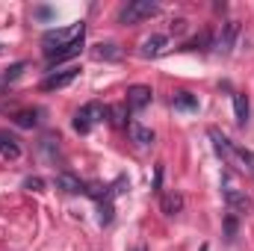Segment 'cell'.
<instances>
[{
	"instance_id": "29",
	"label": "cell",
	"mask_w": 254,
	"mask_h": 251,
	"mask_svg": "<svg viewBox=\"0 0 254 251\" xmlns=\"http://www.w3.org/2000/svg\"><path fill=\"white\" fill-rule=\"evenodd\" d=\"M133 251H145V249H133Z\"/></svg>"
},
{
	"instance_id": "21",
	"label": "cell",
	"mask_w": 254,
	"mask_h": 251,
	"mask_svg": "<svg viewBox=\"0 0 254 251\" xmlns=\"http://www.w3.org/2000/svg\"><path fill=\"white\" fill-rule=\"evenodd\" d=\"M27 71V63H15V65H9V71L3 74V86H9V83H15L21 74Z\"/></svg>"
},
{
	"instance_id": "15",
	"label": "cell",
	"mask_w": 254,
	"mask_h": 251,
	"mask_svg": "<svg viewBox=\"0 0 254 251\" xmlns=\"http://www.w3.org/2000/svg\"><path fill=\"white\" fill-rule=\"evenodd\" d=\"M107 116H110V122H113L116 127H127V125H130V122H127V119H130V107H127L125 101H122V104L107 107Z\"/></svg>"
},
{
	"instance_id": "27",
	"label": "cell",
	"mask_w": 254,
	"mask_h": 251,
	"mask_svg": "<svg viewBox=\"0 0 254 251\" xmlns=\"http://www.w3.org/2000/svg\"><path fill=\"white\" fill-rule=\"evenodd\" d=\"M201 251H210V246H201Z\"/></svg>"
},
{
	"instance_id": "13",
	"label": "cell",
	"mask_w": 254,
	"mask_h": 251,
	"mask_svg": "<svg viewBox=\"0 0 254 251\" xmlns=\"http://www.w3.org/2000/svg\"><path fill=\"white\" fill-rule=\"evenodd\" d=\"M172 107H175L178 113H198V98H195L192 92H178V95L172 98Z\"/></svg>"
},
{
	"instance_id": "18",
	"label": "cell",
	"mask_w": 254,
	"mask_h": 251,
	"mask_svg": "<svg viewBox=\"0 0 254 251\" xmlns=\"http://www.w3.org/2000/svg\"><path fill=\"white\" fill-rule=\"evenodd\" d=\"M210 48H213V33H210V30H201L195 39H190V42L184 45V51H201V54L210 51Z\"/></svg>"
},
{
	"instance_id": "14",
	"label": "cell",
	"mask_w": 254,
	"mask_h": 251,
	"mask_svg": "<svg viewBox=\"0 0 254 251\" xmlns=\"http://www.w3.org/2000/svg\"><path fill=\"white\" fill-rule=\"evenodd\" d=\"M92 57H95V60H104V63H116V60H122V48L113 45V42H107V45H95Z\"/></svg>"
},
{
	"instance_id": "6",
	"label": "cell",
	"mask_w": 254,
	"mask_h": 251,
	"mask_svg": "<svg viewBox=\"0 0 254 251\" xmlns=\"http://www.w3.org/2000/svg\"><path fill=\"white\" fill-rule=\"evenodd\" d=\"M77 77H80V68H77V65H68V68H63V71H54V74H48V77L42 80V92L65 89V86H71Z\"/></svg>"
},
{
	"instance_id": "20",
	"label": "cell",
	"mask_w": 254,
	"mask_h": 251,
	"mask_svg": "<svg viewBox=\"0 0 254 251\" xmlns=\"http://www.w3.org/2000/svg\"><path fill=\"white\" fill-rule=\"evenodd\" d=\"M0 154H3L6 160H18V157H21V145H18L12 136L0 133Z\"/></svg>"
},
{
	"instance_id": "24",
	"label": "cell",
	"mask_w": 254,
	"mask_h": 251,
	"mask_svg": "<svg viewBox=\"0 0 254 251\" xmlns=\"http://www.w3.org/2000/svg\"><path fill=\"white\" fill-rule=\"evenodd\" d=\"M154 192H163V166H157V175H154Z\"/></svg>"
},
{
	"instance_id": "22",
	"label": "cell",
	"mask_w": 254,
	"mask_h": 251,
	"mask_svg": "<svg viewBox=\"0 0 254 251\" xmlns=\"http://www.w3.org/2000/svg\"><path fill=\"white\" fill-rule=\"evenodd\" d=\"M237 228H240L237 216H234V213H231V216H225V240H228V243H234V240H237Z\"/></svg>"
},
{
	"instance_id": "5",
	"label": "cell",
	"mask_w": 254,
	"mask_h": 251,
	"mask_svg": "<svg viewBox=\"0 0 254 251\" xmlns=\"http://www.w3.org/2000/svg\"><path fill=\"white\" fill-rule=\"evenodd\" d=\"M237 36H240V24L237 21H225L222 24V33L213 39V51L222 54V57H228L234 51V45H237Z\"/></svg>"
},
{
	"instance_id": "23",
	"label": "cell",
	"mask_w": 254,
	"mask_h": 251,
	"mask_svg": "<svg viewBox=\"0 0 254 251\" xmlns=\"http://www.w3.org/2000/svg\"><path fill=\"white\" fill-rule=\"evenodd\" d=\"M24 189H33V192H42V189H45V181H42V178H27V181H24Z\"/></svg>"
},
{
	"instance_id": "19",
	"label": "cell",
	"mask_w": 254,
	"mask_h": 251,
	"mask_svg": "<svg viewBox=\"0 0 254 251\" xmlns=\"http://www.w3.org/2000/svg\"><path fill=\"white\" fill-rule=\"evenodd\" d=\"M181 210H184V195H181V192L163 195V213H166V216H178Z\"/></svg>"
},
{
	"instance_id": "9",
	"label": "cell",
	"mask_w": 254,
	"mask_h": 251,
	"mask_svg": "<svg viewBox=\"0 0 254 251\" xmlns=\"http://www.w3.org/2000/svg\"><path fill=\"white\" fill-rule=\"evenodd\" d=\"M80 51H83V36H80V39H74L71 45L60 48V51H54V54H45V57H48V63H51V65H60V63H65V60L80 57Z\"/></svg>"
},
{
	"instance_id": "16",
	"label": "cell",
	"mask_w": 254,
	"mask_h": 251,
	"mask_svg": "<svg viewBox=\"0 0 254 251\" xmlns=\"http://www.w3.org/2000/svg\"><path fill=\"white\" fill-rule=\"evenodd\" d=\"M166 42H169V39L157 33V36H151V39H145V42H142V51H139V54H142L145 60H151V57H157V54L166 48Z\"/></svg>"
},
{
	"instance_id": "17",
	"label": "cell",
	"mask_w": 254,
	"mask_h": 251,
	"mask_svg": "<svg viewBox=\"0 0 254 251\" xmlns=\"http://www.w3.org/2000/svg\"><path fill=\"white\" fill-rule=\"evenodd\" d=\"M12 122L21 130H33V127H39V110H18L12 116Z\"/></svg>"
},
{
	"instance_id": "12",
	"label": "cell",
	"mask_w": 254,
	"mask_h": 251,
	"mask_svg": "<svg viewBox=\"0 0 254 251\" xmlns=\"http://www.w3.org/2000/svg\"><path fill=\"white\" fill-rule=\"evenodd\" d=\"M249 113H252V107H249V95H246V92H234V119H237V125L240 127L249 125Z\"/></svg>"
},
{
	"instance_id": "7",
	"label": "cell",
	"mask_w": 254,
	"mask_h": 251,
	"mask_svg": "<svg viewBox=\"0 0 254 251\" xmlns=\"http://www.w3.org/2000/svg\"><path fill=\"white\" fill-rule=\"evenodd\" d=\"M228 166H237L240 172H246V175H252V178H254V151H252V148H243V145H237V142H234L231 157H228Z\"/></svg>"
},
{
	"instance_id": "28",
	"label": "cell",
	"mask_w": 254,
	"mask_h": 251,
	"mask_svg": "<svg viewBox=\"0 0 254 251\" xmlns=\"http://www.w3.org/2000/svg\"><path fill=\"white\" fill-rule=\"evenodd\" d=\"M0 57H3V45H0Z\"/></svg>"
},
{
	"instance_id": "2",
	"label": "cell",
	"mask_w": 254,
	"mask_h": 251,
	"mask_svg": "<svg viewBox=\"0 0 254 251\" xmlns=\"http://www.w3.org/2000/svg\"><path fill=\"white\" fill-rule=\"evenodd\" d=\"M157 12H160V3H154V0H130L127 6H122V12H119V24L133 27V24H139L145 18H154Z\"/></svg>"
},
{
	"instance_id": "11",
	"label": "cell",
	"mask_w": 254,
	"mask_h": 251,
	"mask_svg": "<svg viewBox=\"0 0 254 251\" xmlns=\"http://www.w3.org/2000/svg\"><path fill=\"white\" fill-rule=\"evenodd\" d=\"M127 133H130V139H133L136 145H142V148H145V145H154V142H157V133H154L151 127L139 125V122H130V125H127Z\"/></svg>"
},
{
	"instance_id": "10",
	"label": "cell",
	"mask_w": 254,
	"mask_h": 251,
	"mask_svg": "<svg viewBox=\"0 0 254 251\" xmlns=\"http://www.w3.org/2000/svg\"><path fill=\"white\" fill-rule=\"evenodd\" d=\"M57 189H63L65 195H80V192H86V184L71 172H60L57 175Z\"/></svg>"
},
{
	"instance_id": "26",
	"label": "cell",
	"mask_w": 254,
	"mask_h": 251,
	"mask_svg": "<svg viewBox=\"0 0 254 251\" xmlns=\"http://www.w3.org/2000/svg\"><path fill=\"white\" fill-rule=\"evenodd\" d=\"M36 15H39V18H48V15H54V9H48V6H42V9H36Z\"/></svg>"
},
{
	"instance_id": "4",
	"label": "cell",
	"mask_w": 254,
	"mask_h": 251,
	"mask_svg": "<svg viewBox=\"0 0 254 251\" xmlns=\"http://www.w3.org/2000/svg\"><path fill=\"white\" fill-rule=\"evenodd\" d=\"M225 204H228V210L234 213V216H249L254 210V201L243 192V189H237V187H225Z\"/></svg>"
},
{
	"instance_id": "3",
	"label": "cell",
	"mask_w": 254,
	"mask_h": 251,
	"mask_svg": "<svg viewBox=\"0 0 254 251\" xmlns=\"http://www.w3.org/2000/svg\"><path fill=\"white\" fill-rule=\"evenodd\" d=\"M104 119H107V107H101L98 101H92V104H86V107H80L74 113V130L77 133H89L92 127L98 125V122H104Z\"/></svg>"
},
{
	"instance_id": "8",
	"label": "cell",
	"mask_w": 254,
	"mask_h": 251,
	"mask_svg": "<svg viewBox=\"0 0 254 251\" xmlns=\"http://www.w3.org/2000/svg\"><path fill=\"white\" fill-rule=\"evenodd\" d=\"M151 101H154V92H151V86H130L127 89V107L133 110V113H139V110H145V107H151Z\"/></svg>"
},
{
	"instance_id": "25",
	"label": "cell",
	"mask_w": 254,
	"mask_h": 251,
	"mask_svg": "<svg viewBox=\"0 0 254 251\" xmlns=\"http://www.w3.org/2000/svg\"><path fill=\"white\" fill-rule=\"evenodd\" d=\"M172 33H178V36H181V33H187V21H184V18L172 21Z\"/></svg>"
},
{
	"instance_id": "1",
	"label": "cell",
	"mask_w": 254,
	"mask_h": 251,
	"mask_svg": "<svg viewBox=\"0 0 254 251\" xmlns=\"http://www.w3.org/2000/svg\"><path fill=\"white\" fill-rule=\"evenodd\" d=\"M80 36H86V24H83V21H74L71 27H63V30H48V33L42 36L45 54H54V51H60V48L71 45V42H74V39H80Z\"/></svg>"
}]
</instances>
